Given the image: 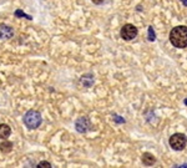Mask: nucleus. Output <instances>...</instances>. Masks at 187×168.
<instances>
[{"instance_id":"5","label":"nucleus","mask_w":187,"mask_h":168,"mask_svg":"<svg viewBox=\"0 0 187 168\" xmlns=\"http://www.w3.org/2000/svg\"><path fill=\"white\" fill-rule=\"evenodd\" d=\"M75 127L79 132L85 133L91 128V122L87 117H80V118H77V121L75 123Z\"/></svg>"},{"instance_id":"11","label":"nucleus","mask_w":187,"mask_h":168,"mask_svg":"<svg viewBox=\"0 0 187 168\" xmlns=\"http://www.w3.org/2000/svg\"><path fill=\"white\" fill-rule=\"evenodd\" d=\"M38 167H51V164L49 162H40L38 164Z\"/></svg>"},{"instance_id":"6","label":"nucleus","mask_w":187,"mask_h":168,"mask_svg":"<svg viewBox=\"0 0 187 168\" xmlns=\"http://www.w3.org/2000/svg\"><path fill=\"white\" fill-rule=\"evenodd\" d=\"M13 36V30L11 27H9L8 25H0V37L9 39Z\"/></svg>"},{"instance_id":"3","label":"nucleus","mask_w":187,"mask_h":168,"mask_svg":"<svg viewBox=\"0 0 187 168\" xmlns=\"http://www.w3.org/2000/svg\"><path fill=\"white\" fill-rule=\"evenodd\" d=\"M187 143V137L182 133H175L170 137V146L175 151H182Z\"/></svg>"},{"instance_id":"2","label":"nucleus","mask_w":187,"mask_h":168,"mask_svg":"<svg viewBox=\"0 0 187 168\" xmlns=\"http://www.w3.org/2000/svg\"><path fill=\"white\" fill-rule=\"evenodd\" d=\"M24 123L28 128L30 130H34V128H38L40 123H41V115L40 112L38 111H34V110H30L25 113L24 116Z\"/></svg>"},{"instance_id":"12","label":"nucleus","mask_w":187,"mask_h":168,"mask_svg":"<svg viewBox=\"0 0 187 168\" xmlns=\"http://www.w3.org/2000/svg\"><path fill=\"white\" fill-rule=\"evenodd\" d=\"M15 14H16V15H21V16H25L26 19H31V16H29V15H26V14H24V13H21V11H16Z\"/></svg>"},{"instance_id":"8","label":"nucleus","mask_w":187,"mask_h":168,"mask_svg":"<svg viewBox=\"0 0 187 168\" xmlns=\"http://www.w3.org/2000/svg\"><path fill=\"white\" fill-rule=\"evenodd\" d=\"M10 133H11V130H10V127L8 124H5V123L0 124V138H3V140L8 138L10 136Z\"/></svg>"},{"instance_id":"15","label":"nucleus","mask_w":187,"mask_h":168,"mask_svg":"<svg viewBox=\"0 0 187 168\" xmlns=\"http://www.w3.org/2000/svg\"><path fill=\"white\" fill-rule=\"evenodd\" d=\"M186 103H187V101H186Z\"/></svg>"},{"instance_id":"9","label":"nucleus","mask_w":187,"mask_h":168,"mask_svg":"<svg viewBox=\"0 0 187 168\" xmlns=\"http://www.w3.org/2000/svg\"><path fill=\"white\" fill-rule=\"evenodd\" d=\"M0 150H2V152H4V153L11 152V150H13V143L11 142H8V141L2 142V143H0Z\"/></svg>"},{"instance_id":"14","label":"nucleus","mask_w":187,"mask_h":168,"mask_svg":"<svg viewBox=\"0 0 187 168\" xmlns=\"http://www.w3.org/2000/svg\"><path fill=\"white\" fill-rule=\"evenodd\" d=\"M181 2L183 3V5H185V6H187V0H181Z\"/></svg>"},{"instance_id":"1","label":"nucleus","mask_w":187,"mask_h":168,"mask_svg":"<svg viewBox=\"0 0 187 168\" xmlns=\"http://www.w3.org/2000/svg\"><path fill=\"white\" fill-rule=\"evenodd\" d=\"M170 41L175 47L183 49L187 47V27L176 26L170 33Z\"/></svg>"},{"instance_id":"10","label":"nucleus","mask_w":187,"mask_h":168,"mask_svg":"<svg viewBox=\"0 0 187 168\" xmlns=\"http://www.w3.org/2000/svg\"><path fill=\"white\" fill-rule=\"evenodd\" d=\"M155 39H156V35H155L153 27H152V26H149V40H150V41H153Z\"/></svg>"},{"instance_id":"13","label":"nucleus","mask_w":187,"mask_h":168,"mask_svg":"<svg viewBox=\"0 0 187 168\" xmlns=\"http://www.w3.org/2000/svg\"><path fill=\"white\" fill-rule=\"evenodd\" d=\"M92 3H94V4H102L103 0H92Z\"/></svg>"},{"instance_id":"4","label":"nucleus","mask_w":187,"mask_h":168,"mask_svg":"<svg viewBox=\"0 0 187 168\" xmlns=\"http://www.w3.org/2000/svg\"><path fill=\"white\" fill-rule=\"evenodd\" d=\"M137 33H139V30L136 26H133L132 24H126L121 29V37L126 41H130L137 36Z\"/></svg>"},{"instance_id":"7","label":"nucleus","mask_w":187,"mask_h":168,"mask_svg":"<svg viewBox=\"0 0 187 168\" xmlns=\"http://www.w3.org/2000/svg\"><path fill=\"white\" fill-rule=\"evenodd\" d=\"M155 162H156V158H155L153 154L147 153V152L142 154V163H143L145 166H152Z\"/></svg>"}]
</instances>
